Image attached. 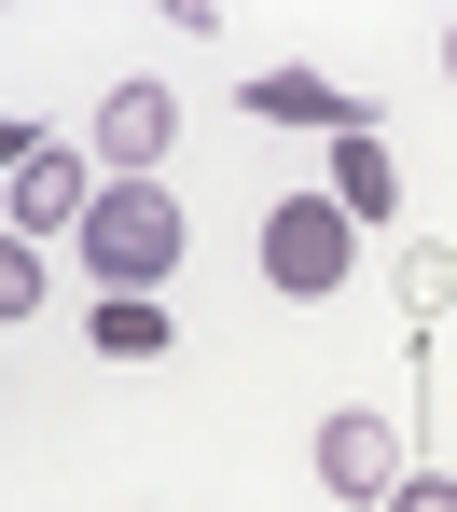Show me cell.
Here are the masks:
<instances>
[{"instance_id": "cell-1", "label": "cell", "mask_w": 457, "mask_h": 512, "mask_svg": "<svg viewBox=\"0 0 457 512\" xmlns=\"http://www.w3.org/2000/svg\"><path fill=\"white\" fill-rule=\"evenodd\" d=\"M84 277L97 291H167V277H181V194H167V180H97Z\"/></svg>"}, {"instance_id": "cell-7", "label": "cell", "mask_w": 457, "mask_h": 512, "mask_svg": "<svg viewBox=\"0 0 457 512\" xmlns=\"http://www.w3.org/2000/svg\"><path fill=\"white\" fill-rule=\"evenodd\" d=\"M250 111H264V125H333V139L361 125V97L319 84V70H250Z\"/></svg>"}, {"instance_id": "cell-4", "label": "cell", "mask_w": 457, "mask_h": 512, "mask_svg": "<svg viewBox=\"0 0 457 512\" xmlns=\"http://www.w3.org/2000/svg\"><path fill=\"white\" fill-rule=\"evenodd\" d=\"M167 139H181V97H167V84H111V97H97V167H111V180H153Z\"/></svg>"}, {"instance_id": "cell-3", "label": "cell", "mask_w": 457, "mask_h": 512, "mask_svg": "<svg viewBox=\"0 0 457 512\" xmlns=\"http://www.w3.org/2000/svg\"><path fill=\"white\" fill-rule=\"evenodd\" d=\"M319 485L347 512H374L388 485H402V429L374 416V402H347V416H319Z\"/></svg>"}, {"instance_id": "cell-2", "label": "cell", "mask_w": 457, "mask_h": 512, "mask_svg": "<svg viewBox=\"0 0 457 512\" xmlns=\"http://www.w3.org/2000/svg\"><path fill=\"white\" fill-rule=\"evenodd\" d=\"M250 250H264V291H291V305H333V291L361 277V222H347V208L305 180V194H277V208H264V236H250Z\"/></svg>"}, {"instance_id": "cell-6", "label": "cell", "mask_w": 457, "mask_h": 512, "mask_svg": "<svg viewBox=\"0 0 457 512\" xmlns=\"http://www.w3.org/2000/svg\"><path fill=\"white\" fill-rule=\"evenodd\" d=\"M319 194H333L347 222H402V167H388V139L347 125V139H333V167H319Z\"/></svg>"}, {"instance_id": "cell-9", "label": "cell", "mask_w": 457, "mask_h": 512, "mask_svg": "<svg viewBox=\"0 0 457 512\" xmlns=\"http://www.w3.org/2000/svg\"><path fill=\"white\" fill-rule=\"evenodd\" d=\"M374 512H457V485H430V471H402V485H388Z\"/></svg>"}, {"instance_id": "cell-8", "label": "cell", "mask_w": 457, "mask_h": 512, "mask_svg": "<svg viewBox=\"0 0 457 512\" xmlns=\"http://www.w3.org/2000/svg\"><path fill=\"white\" fill-rule=\"evenodd\" d=\"M97 360H167V333H181V319H167V305H153V291H97Z\"/></svg>"}, {"instance_id": "cell-10", "label": "cell", "mask_w": 457, "mask_h": 512, "mask_svg": "<svg viewBox=\"0 0 457 512\" xmlns=\"http://www.w3.org/2000/svg\"><path fill=\"white\" fill-rule=\"evenodd\" d=\"M444 70H457V28H444Z\"/></svg>"}, {"instance_id": "cell-5", "label": "cell", "mask_w": 457, "mask_h": 512, "mask_svg": "<svg viewBox=\"0 0 457 512\" xmlns=\"http://www.w3.org/2000/svg\"><path fill=\"white\" fill-rule=\"evenodd\" d=\"M84 208H97V167L70 153V139H28V125H14V236L84 222Z\"/></svg>"}]
</instances>
